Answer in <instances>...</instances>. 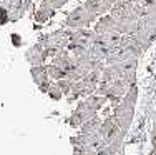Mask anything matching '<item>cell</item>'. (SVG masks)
Wrapping results in <instances>:
<instances>
[{"mask_svg": "<svg viewBox=\"0 0 156 155\" xmlns=\"http://www.w3.org/2000/svg\"><path fill=\"white\" fill-rule=\"evenodd\" d=\"M48 95H50L51 98H53V100H58V98L62 97L63 95V92H62V88L57 85V83H55V85H51L50 87V90H48Z\"/></svg>", "mask_w": 156, "mask_h": 155, "instance_id": "obj_15", "label": "cell"}, {"mask_svg": "<svg viewBox=\"0 0 156 155\" xmlns=\"http://www.w3.org/2000/svg\"><path fill=\"white\" fill-rule=\"evenodd\" d=\"M66 2H68V0H42L43 5H48V7H51V9H55V10L62 9Z\"/></svg>", "mask_w": 156, "mask_h": 155, "instance_id": "obj_14", "label": "cell"}, {"mask_svg": "<svg viewBox=\"0 0 156 155\" xmlns=\"http://www.w3.org/2000/svg\"><path fill=\"white\" fill-rule=\"evenodd\" d=\"M110 2H111V3H113V5H115V3H118V2H121V0H110Z\"/></svg>", "mask_w": 156, "mask_h": 155, "instance_id": "obj_17", "label": "cell"}, {"mask_svg": "<svg viewBox=\"0 0 156 155\" xmlns=\"http://www.w3.org/2000/svg\"><path fill=\"white\" fill-rule=\"evenodd\" d=\"M47 68H48V75H50V79H55V80L66 79V72L62 67H58L57 64H50Z\"/></svg>", "mask_w": 156, "mask_h": 155, "instance_id": "obj_11", "label": "cell"}, {"mask_svg": "<svg viewBox=\"0 0 156 155\" xmlns=\"http://www.w3.org/2000/svg\"><path fill=\"white\" fill-rule=\"evenodd\" d=\"M30 73H32V79L33 82L38 85V88L42 92H48L51 87V79L48 75V68L43 67V65H32L30 68Z\"/></svg>", "mask_w": 156, "mask_h": 155, "instance_id": "obj_4", "label": "cell"}, {"mask_svg": "<svg viewBox=\"0 0 156 155\" xmlns=\"http://www.w3.org/2000/svg\"><path fill=\"white\" fill-rule=\"evenodd\" d=\"M96 18H98V13L90 12L85 5H81V7H76L73 12H70L66 15L63 25L66 28H72V30H78V28H87L88 25L93 24Z\"/></svg>", "mask_w": 156, "mask_h": 155, "instance_id": "obj_2", "label": "cell"}, {"mask_svg": "<svg viewBox=\"0 0 156 155\" xmlns=\"http://www.w3.org/2000/svg\"><path fill=\"white\" fill-rule=\"evenodd\" d=\"M70 40H72V28L63 27V28H58V30L50 32V34L42 35L38 39V42L47 49L50 57H55L60 50H65L68 47Z\"/></svg>", "mask_w": 156, "mask_h": 155, "instance_id": "obj_1", "label": "cell"}, {"mask_svg": "<svg viewBox=\"0 0 156 155\" xmlns=\"http://www.w3.org/2000/svg\"><path fill=\"white\" fill-rule=\"evenodd\" d=\"M48 57H50V55H48L47 49L40 42H37L35 45H32L30 49L25 52V58L28 60L30 65H43V62H45Z\"/></svg>", "mask_w": 156, "mask_h": 155, "instance_id": "obj_6", "label": "cell"}, {"mask_svg": "<svg viewBox=\"0 0 156 155\" xmlns=\"http://www.w3.org/2000/svg\"><path fill=\"white\" fill-rule=\"evenodd\" d=\"M53 15H55V9H51V7L43 5V3H42V5H40V9L35 12V20L37 22H42V24H43V22H47L48 18H51Z\"/></svg>", "mask_w": 156, "mask_h": 155, "instance_id": "obj_10", "label": "cell"}, {"mask_svg": "<svg viewBox=\"0 0 156 155\" xmlns=\"http://www.w3.org/2000/svg\"><path fill=\"white\" fill-rule=\"evenodd\" d=\"M101 35H103V39H105V42L108 43L110 47H113V49H115V52L120 49L121 42H123V37H125V35H121L120 32H116V30L106 32V34H101Z\"/></svg>", "mask_w": 156, "mask_h": 155, "instance_id": "obj_9", "label": "cell"}, {"mask_svg": "<svg viewBox=\"0 0 156 155\" xmlns=\"http://www.w3.org/2000/svg\"><path fill=\"white\" fill-rule=\"evenodd\" d=\"M116 27H118V20L111 13H108V15H103L101 18H98V22L95 24V32L96 34H106V32L116 30Z\"/></svg>", "mask_w": 156, "mask_h": 155, "instance_id": "obj_7", "label": "cell"}, {"mask_svg": "<svg viewBox=\"0 0 156 155\" xmlns=\"http://www.w3.org/2000/svg\"><path fill=\"white\" fill-rule=\"evenodd\" d=\"M83 5L87 7L90 12L98 13V15L111 12V9H113V3H111L110 0H85Z\"/></svg>", "mask_w": 156, "mask_h": 155, "instance_id": "obj_8", "label": "cell"}, {"mask_svg": "<svg viewBox=\"0 0 156 155\" xmlns=\"http://www.w3.org/2000/svg\"><path fill=\"white\" fill-rule=\"evenodd\" d=\"M57 85L62 88V92L65 95H68L72 92V87H73V80L70 79H62V80H57Z\"/></svg>", "mask_w": 156, "mask_h": 155, "instance_id": "obj_13", "label": "cell"}, {"mask_svg": "<svg viewBox=\"0 0 156 155\" xmlns=\"http://www.w3.org/2000/svg\"><path fill=\"white\" fill-rule=\"evenodd\" d=\"M151 138H153V142H156V122H154V127H153V134H151Z\"/></svg>", "mask_w": 156, "mask_h": 155, "instance_id": "obj_16", "label": "cell"}, {"mask_svg": "<svg viewBox=\"0 0 156 155\" xmlns=\"http://www.w3.org/2000/svg\"><path fill=\"white\" fill-rule=\"evenodd\" d=\"M96 34L95 30H90V28H78V30H72V40L70 43H76V45H83V47H91L95 43Z\"/></svg>", "mask_w": 156, "mask_h": 155, "instance_id": "obj_5", "label": "cell"}, {"mask_svg": "<svg viewBox=\"0 0 156 155\" xmlns=\"http://www.w3.org/2000/svg\"><path fill=\"white\" fill-rule=\"evenodd\" d=\"M110 13L116 20H135V18H138L135 13V3L131 0H121V2L115 3Z\"/></svg>", "mask_w": 156, "mask_h": 155, "instance_id": "obj_3", "label": "cell"}, {"mask_svg": "<svg viewBox=\"0 0 156 155\" xmlns=\"http://www.w3.org/2000/svg\"><path fill=\"white\" fill-rule=\"evenodd\" d=\"M100 127H101L100 120L96 119V117H93V119L87 120L83 125H81V132H83V134H93V132H96Z\"/></svg>", "mask_w": 156, "mask_h": 155, "instance_id": "obj_12", "label": "cell"}]
</instances>
